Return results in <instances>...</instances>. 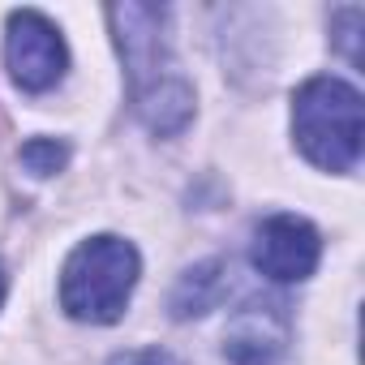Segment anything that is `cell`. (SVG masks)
Instances as JSON below:
<instances>
[{
	"mask_svg": "<svg viewBox=\"0 0 365 365\" xmlns=\"http://www.w3.org/2000/svg\"><path fill=\"white\" fill-rule=\"evenodd\" d=\"M224 292H228V267L220 258L198 262L194 271L180 275V284L172 288V314L176 318H198V314L215 309Z\"/></svg>",
	"mask_w": 365,
	"mask_h": 365,
	"instance_id": "7",
	"label": "cell"
},
{
	"mask_svg": "<svg viewBox=\"0 0 365 365\" xmlns=\"http://www.w3.org/2000/svg\"><path fill=\"white\" fill-rule=\"evenodd\" d=\"M292 344V305L284 297H250L232 309L224 356L232 365H279Z\"/></svg>",
	"mask_w": 365,
	"mask_h": 365,
	"instance_id": "5",
	"label": "cell"
},
{
	"mask_svg": "<svg viewBox=\"0 0 365 365\" xmlns=\"http://www.w3.org/2000/svg\"><path fill=\"white\" fill-rule=\"evenodd\" d=\"M292 133L322 172H352L361 159V91L339 78H309L292 95Z\"/></svg>",
	"mask_w": 365,
	"mask_h": 365,
	"instance_id": "2",
	"label": "cell"
},
{
	"mask_svg": "<svg viewBox=\"0 0 365 365\" xmlns=\"http://www.w3.org/2000/svg\"><path fill=\"white\" fill-rule=\"evenodd\" d=\"M0 301H5V267H0Z\"/></svg>",
	"mask_w": 365,
	"mask_h": 365,
	"instance_id": "11",
	"label": "cell"
},
{
	"mask_svg": "<svg viewBox=\"0 0 365 365\" xmlns=\"http://www.w3.org/2000/svg\"><path fill=\"white\" fill-rule=\"evenodd\" d=\"M112 365H176V356H172V352H163V348H138V352L116 356Z\"/></svg>",
	"mask_w": 365,
	"mask_h": 365,
	"instance_id": "10",
	"label": "cell"
},
{
	"mask_svg": "<svg viewBox=\"0 0 365 365\" xmlns=\"http://www.w3.org/2000/svg\"><path fill=\"white\" fill-rule=\"evenodd\" d=\"M335 43L344 48V56H348V65H361V52H356V31H361V9L356 5H344V9H335Z\"/></svg>",
	"mask_w": 365,
	"mask_h": 365,
	"instance_id": "9",
	"label": "cell"
},
{
	"mask_svg": "<svg viewBox=\"0 0 365 365\" xmlns=\"http://www.w3.org/2000/svg\"><path fill=\"white\" fill-rule=\"evenodd\" d=\"M142 258L125 237L82 241L61 271V309L78 322H116L133 297Z\"/></svg>",
	"mask_w": 365,
	"mask_h": 365,
	"instance_id": "3",
	"label": "cell"
},
{
	"mask_svg": "<svg viewBox=\"0 0 365 365\" xmlns=\"http://www.w3.org/2000/svg\"><path fill=\"white\" fill-rule=\"evenodd\" d=\"M5 61H9V73L14 82L26 91V95H43L52 91L65 69H69V48L61 39V31L35 14V9H18L9 18V35H5Z\"/></svg>",
	"mask_w": 365,
	"mask_h": 365,
	"instance_id": "4",
	"label": "cell"
},
{
	"mask_svg": "<svg viewBox=\"0 0 365 365\" xmlns=\"http://www.w3.org/2000/svg\"><path fill=\"white\" fill-rule=\"evenodd\" d=\"M22 163H26V172H35V176H56V172L69 163V146L56 142V138H35V142L22 146Z\"/></svg>",
	"mask_w": 365,
	"mask_h": 365,
	"instance_id": "8",
	"label": "cell"
},
{
	"mask_svg": "<svg viewBox=\"0 0 365 365\" xmlns=\"http://www.w3.org/2000/svg\"><path fill=\"white\" fill-rule=\"evenodd\" d=\"M133 116L155 138H176L194 120V82L180 73L172 43H168V9L159 5H112L108 9Z\"/></svg>",
	"mask_w": 365,
	"mask_h": 365,
	"instance_id": "1",
	"label": "cell"
},
{
	"mask_svg": "<svg viewBox=\"0 0 365 365\" xmlns=\"http://www.w3.org/2000/svg\"><path fill=\"white\" fill-rule=\"evenodd\" d=\"M322 258V237L309 220L301 215H271L258 224L250 241V262L271 279V284H301L318 271Z\"/></svg>",
	"mask_w": 365,
	"mask_h": 365,
	"instance_id": "6",
	"label": "cell"
}]
</instances>
